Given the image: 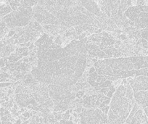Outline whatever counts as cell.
I'll return each instance as SVG.
<instances>
[{
    "mask_svg": "<svg viewBox=\"0 0 148 124\" xmlns=\"http://www.w3.org/2000/svg\"><path fill=\"white\" fill-rule=\"evenodd\" d=\"M38 67L33 75L42 82L70 87L82 75L87 51L80 42H73L64 49H48L44 46L38 52Z\"/></svg>",
    "mask_w": 148,
    "mask_h": 124,
    "instance_id": "6da1fadb",
    "label": "cell"
},
{
    "mask_svg": "<svg viewBox=\"0 0 148 124\" xmlns=\"http://www.w3.org/2000/svg\"><path fill=\"white\" fill-rule=\"evenodd\" d=\"M147 67H148V55L99 60L95 64V70L99 74L110 78H113L122 71L139 70Z\"/></svg>",
    "mask_w": 148,
    "mask_h": 124,
    "instance_id": "7a4b0ae2",
    "label": "cell"
},
{
    "mask_svg": "<svg viewBox=\"0 0 148 124\" xmlns=\"http://www.w3.org/2000/svg\"><path fill=\"white\" fill-rule=\"evenodd\" d=\"M126 88L120 86L113 97L108 115V123H122L126 122L134 105V101L126 96Z\"/></svg>",
    "mask_w": 148,
    "mask_h": 124,
    "instance_id": "3957f363",
    "label": "cell"
},
{
    "mask_svg": "<svg viewBox=\"0 0 148 124\" xmlns=\"http://www.w3.org/2000/svg\"><path fill=\"white\" fill-rule=\"evenodd\" d=\"M33 17V9L31 7L20 6L10 14L4 15L2 20L8 28L26 26Z\"/></svg>",
    "mask_w": 148,
    "mask_h": 124,
    "instance_id": "277c9868",
    "label": "cell"
},
{
    "mask_svg": "<svg viewBox=\"0 0 148 124\" xmlns=\"http://www.w3.org/2000/svg\"><path fill=\"white\" fill-rule=\"evenodd\" d=\"M124 14L138 29H144L148 26V5L131 6L124 12Z\"/></svg>",
    "mask_w": 148,
    "mask_h": 124,
    "instance_id": "5b68a950",
    "label": "cell"
},
{
    "mask_svg": "<svg viewBox=\"0 0 148 124\" xmlns=\"http://www.w3.org/2000/svg\"><path fill=\"white\" fill-rule=\"evenodd\" d=\"M81 116V123H103L104 119H106L105 115L99 110H85L80 115Z\"/></svg>",
    "mask_w": 148,
    "mask_h": 124,
    "instance_id": "8992f818",
    "label": "cell"
},
{
    "mask_svg": "<svg viewBox=\"0 0 148 124\" xmlns=\"http://www.w3.org/2000/svg\"><path fill=\"white\" fill-rule=\"evenodd\" d=\"M130 86L133 89V92L138 91H144L148 89V76L139 75L132 79L130 77L128 79Z\"/></svg>",
    "mask_w": 148,
    "mask_h": 124,
    "instance_id": "52a82bcc",
    "label": "cell"
},
{
    "mask_svg": "<svg viewBox=\"0 0 148 124\" xmlns=\"http://www.w3.org/2000/svg\"><path fill=\"white\" fill-rule=\"evenodd\" d=\"M134 98L137 104L143 108L148 107V89L134 92Z\"/></svg>",
    "mask_w": 148,
    "mask_h": 124,
    "instance_id": "ba28073f",
    "label": "cell"
},
{
    "mask_svg": "<svg viewBox=\"0 0 148 124\" xmlns=\"http://www.w3.org/2000/svg\"><path fill=\"white\" fill-rule=\"evenodd\" d=\"M127 123H148V118L142 109H138L135 114L130 118Z\"/></svg>",
    "mask_w": 148,
    "mask_h": 124,
    "instance_id": "9c48e42d",
    "label": "cell"
},
{
    "mask_svg": "<svg viewBox=\"0 0 148 124\" xmlns=\"http://www.w3.org/2000/svg\"><path fill=\"white\" fill-rule=\"evenodd\" d=\"M81 5L83 6L88 11L92 12L95 15H99L101 14L100 9L99 8L98 5L95 3L94 0H80Z\"/></svg>",
    "mask_w": 148,
    "mask_h": 124,
    "instance_id": "30bf717a",
    "label": "cell"
},
{
    "mask_svg": "<svg viewBox=\"0 0 148 124\" xmlns=\"http://www.w3.org/2000/svg\"><path fill=\"white\" fill-rule=\"evenodd\" d=\"M141 36L143 38L146 39L148 41V26L144 28V29H142V30H141Z\"/></svg>",
    "mask_w": 148,
    "mask_h": 124,
    "instance_id": "8fae6325",
    "label": "cell"
},
{
    "mask_svg": "<svg viewBox=\"0 0 148 124\" xmlns=\"http://www.w3.org/2000/svg\"><path fill=\"white\" fill-rule=\"evenodd\" d=\"M137 5H146L144 0H137Z\"/></svg>",
    "mask_w": 148,
    "mask_h": 124,
    "instance_id": "7c38bea8",
    "label": "cell"
},
{
    "mask_svg": "<svg viewBox=\"0 0 148 124\" xmlns=\"http://www.w3.org/2000/svg\"><path fill=\"white\" fill-rule=\"evenodd\" d=\"M143 109H144V113H145V115H147V118H148V107H144Z\"/></svg>",
    "mask_w": 148,
    "mask_h": 124,
    "instance_id": "4fadbf2b",
    "label": "cell"
},
{
    "mask_svg": "<svg viewBox=\"0 0 148 124\" xmlns=\"http://www.w3.org/2000/svg\"><path fill=\"white\" fill-rule=\"evenodd\" d=\"M4 62L2 60H0V67H4Z\"/></svg>",
    "mask_w": 148,
    "mask_h": 124,
    "instance_id": "5bb4252c",
    "label": "cell"
},
{
    "mask_svg": "<svg viewBox=\"0 0 148 124\" xmlns=\"http://www.w3.org/2000/svg\"><path fill=\"white\" fill-rule=\"evenodd\" d=\"M10 85V83H0V87H6Z\"/></svg>",
    "mask_w": 148,
    "mask_h": 124,
    "instance_id": "9a60e30c",
    "label": "cell"
}]
</instances>
